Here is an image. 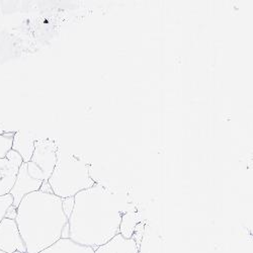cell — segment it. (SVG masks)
<instances>
[{
  "label": "cell",
  "instance_id": "obj_1",
  "mask_svg": "<svg viewBox=\"0 0 253 253\" xmlns=\"http://www.w3.org/2000/svg\"><path fill=\"white\" fill-rule=\"evenodd\" d=\"M123 200L109 187L95 183L74 197L68 218V238L94 250L120 233Z\"/></svg>",
  "mask_w": 253,
  "mask_h": 253
},
{
  "label": "cell",
  "instance_id": "obj_2",
  "mask_svg": "<svg viewBox=\"0 0 253 253\" xmlns=\"http://www.w3.org/2000/svg\"><path fill=\"white\" fill-rule=\"evenodd\" d=\"M15 223L27 253H39L61 238H68V218L62 199L38 191L26 196L16 208Z\"/></svg>",
  "mask_w": 253,
  "mask_h": 253
},
{
  "label": "cell",
  "instance_id": "obj_3",
  "mask_svg": "<svg viewBox=\"0 0 253 253\" xmlns=\"http://www.w3.org/2000/svg\"><path fill=\"white\" fill-rule=\"evenodd\" d=\"M48 183L55 196L67 199L92 187L96 181L92 178L90 165L85 160L59 147L57 162Z\"/></svg>",
  "mask_w": 253,
  "mask_h": 253
},
{
  "label": "cell",
  "instance_id": "obj_4",
  "mask_svg": "<svg viewBox=\"0 0 253 253\" xmlns=\"http://www.w3.org/2000/svg\"><path fill=\"white\" fill-rule=\"evenodd\" d=\"M58 150L59 145L52 139H37L35 142V151L31 162L42 171L46 181H48L55 168Z\"/></svg>",
  "mask_w": 253,
  "mask_h": 253
},
{
  "label": "cell",
  "instance_id": "obj_5",
  "mask_svg": "<svg viewBox=\"0 0 253 253\" xmlns=\"http://www.w3.org/2000/svg\"><path fill=\"white\" fill-rule=\"evenodd\" d=\"M43 183V181L38 180L31 175V173L28 170L27 163L24 162L22 166L19 167L15 182L9 193V195H11V197L13 198L12 206L14 208H17L19 203L22 202V200L26 196L40 191Z\"/></svg>",
  "mask_w": 253,
  "mask_h": 253
},
{
  "label": "cell",
  "instance_id": "obj_6",
  "mask_svg": "<svg viewBox=\"0 0 253 253\" xmlns=\"http://www.w3.org/2000/svg\"><path fill=\"white\" fill-rule=\"evenodd\" d=\"M0 250L8 253H27L15 220L4 218L0 223Z\"/></svg>",
  "mask_w": 253,
  "mask_h": 253
},
{
  "label": "cell",
  "instance_id": "obj_7",
  "mask_svg": "<svg viewBox=\"0 0 253 253\" xmlns=\"http://www.w3.org/2000/svg\"><path fill=\"white\" fill-rule=\"evenodd\" d=\"M23 163L22 157L12 150L6 158H0V197L10 193Z\"/></svg>",
  "mask_w": 253,
  "mask_h": 253
},
{
  "label": "cell",
  "instance_id": "obj_8",
  "mask_svg": "<svg viewBox=\"0 0 253 253\" xmlns=\"http://www.w3.org/2000/svg\"><path fill=\"white\" fill-rule=\"evenodd\" d=\"M139 245L134 237L125 238L121 233L94 250V253H138Z\"/></svg>",
  "mask_w": 253,
  "mask_h": 253
},
{
  "label": "cell",
  "instance_id": "obj_9",
  "mask_svg": "<svg viewBox=\"0 0 253 253\" xmlns=\"http://www.w3.org/2000/svg\"><path fill=\"white\" fill-rule=\"evenodd\" d=\"M38 138L29 131H17L14 133L12 142V151L22 157L24 162H29L35 151V142Z\"/></svg>",
  "mask_w": 253,
  "mask_h": 253
},
{
  "label": "cell",
  "instance_id": "obj_10",
  "mask_svg": "<svg viewBox=\"0 0 253 253\" xmlns=\"http://www.w3.org/2000/svg\"><path fill=\"white\" fill-rule=\"evenodd\" d=\"M39 253H94V249L78 244L69 238H61Z\"/></svg>",
  "mask_w": 253,
  "mask_h": 253
},
{
  "label": "cell",
  "instance_id": "obj_11",
  "mask_svg": "<svg viewBox=\"0 0 253 253\" xmlns=\"http://www.w3.org/2000/svg\"><path fill=\"white\" fill-rule=\"evenodd\" d=\"M133 214L131 213H125L122 219L121 227H120V233L125 238H132L134 230L137 226V221L133 219Z\"/></svg>",
  "mask_w": 253,
  "mask_h": 253
},
{
  "label": "cell",
  "instance_id": "obj_12",
  "mask_svg": "<svg viewBox=\"0 0 253 253\" xmlns=\"http://www.w3.org/2000/svg\"><path fill=\"white\" fill-rule=\"evenodd\" d=\"M14 133H6L4 132L2 135H0V158H6L8 153L12 149V142H13Z\"/></svg>",
  "mask_w": 253,
  "mask_h": 253
},
{
  "label": "cell",
  "instance_id": "obj_13",
  "mask_svg": "<svg viewBox=\"0 0 253 253\" xmlns=\"http://www.w3.org/2000/svg\"><path fill=\"white\" fill-rule=\"evenodd\" d=\"M13 204V198L11 195H5L0 197V223L5 218V215L7 213L8 209L12 206Z\"/></svg>",
  "mask_w": 253,
  "mask_h": 253
},
{
  "label": "cell",
  "instance_id": "obj_14",
  "mask_svg": "<svg viewBox=\"0 0 253 253\" xmlns=\"http://www.w3.org/2000/svg\"><path fill=\"white\" fill-rule=\"evenodd\" d=\"M74 206V198H67V199H62V207H63V211L66 215L67 218H69L72 209Z\"/></svg>",
  "mask_w": 253,
  "mask_h": 253
},
{
  "label": "cell",
  "instance_id": "obj_15",
  "mask_svg": "<svg viewBox=\"0 0 253 253\" xmlns=\"http://www.w3.org/2000/svg\"><path fill=\"white\" fill-rule=\"evenodd\" d=\"M15 217H16V208H14L13 206H11V207L8 209V211H7V213H6V215H5V218L15 220Z\"/></svg>",
  "mask_w": 253,
  "mask_h": 253
},
{
  "label": "cell",
  "instance_id": "obj_16",
  "mask_svg": "<svg viewBox=\"0 0 253 253\" xmlns=\"http://www.w3.org/2000/svg\"><path fill=\"white\" fill-rule=\"evenodd\" d=\"M4 133V131L1 129V128H0V135H2Z\"/></svg>",
  "mask_w": 253,
  "mask_h": 253
},
{
  "label": "cell",
  "instance_id": "obj_17",
  "mask_svg": "<svg viewBox=\"0 0 253 253\" xmlns=\"http://www.w3.org/2000/svg\"><path fill=\"white\" fill-rule=\"evenodd\" d=\"M0 253H8V252H4V251H2V250H0Z\"/></svg>",
  "mask_w": 253,
  "mask_h": 253
},
{
  "label": "cell",
  "instance_id": "obj_18",
  "mask_svg": "<svg viewBox=\"0 0 253 253\" xmlns=\"http://www.w3.org/2000/svg\"><path fill=\"white\" fill-rule=\"evenodd\" d=\"M138 253H141V252H140V251H139V252H138Z\"/></svg>",
  "mask_w": 253,
  "mask_h": 253
}]
</instances>
